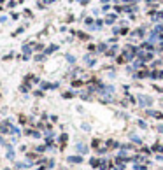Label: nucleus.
Returning <instances> with one entry per match:
<instances>
[{
  "instance_id": "obj_7",
  "label": "nucleus",
  "mask_w": 163,
  "mask_h": 170,
  "mask_svg": "<svg viewBox=\"0 0 163 170\" xmlns=\"http://www.w3.org/2000/svg\"><path fill=\"white\" fill-rule=\"evenodd\" d=\"M81 84H82L81 81H74V82H72V86H81Z\"/></svg>"
},
{
  "instance_id": "obj_6",
  "label": "nucleus",
  "mask_w": 163,
  "mask_h": 170,
  "mask_svg": "<svg viewBox=\"0 0 163 170\" xmlns=\"http://www.w3.org/2000/svg\"><path fill=\"white\" fill-rule=\"evenodd\" d=\"M132 140H133V142H137V144H140V138H139V137H135V135L132 137Z\"/></svg>"
},
{
  "instance_id": "obj_2",
  "label": "nucleus",
  "mask_w": 163,
  "mask_h": 170,
  "mask_svg": "<svg viewBox=\"0 0 163 170\" xmlns=\"http://www.w3.org/2000/svg\"><path fill=\"white\" fill-rule=\"evenodd\" d=\"M69 161H70V163H79V161H81V158H79V156H70V158H69Z\"/></svg>"
},
{
  "instance_id": "obj_4",
  "label": "nucleus",
  "mask_w": 163,
  "mask_h": 170,
  "mask_svg": "<svg viewBox=\"0 0 163 170\" xmlns=\"http://www.w3.org/2000/svg\"><path fill=\"white\" fill-rule=\"evenodd\" d=\"M67 138H69V137L65 135V133H63V135L60 137V140H61V144H65V142H67Z\"/></svg>"
},
{
  "instance_id": "obj_3",
  "label": "nucleus",
  "mask_w": 163,
  "mask_h": 170,
  "mask_svg": "<svg viewBox=\"0 0 163 170\" xmlns=\"http://www.w3.org/2000/svg\"><path fill=\"white\" fill-rule=\"evenodd\" d=\"M153 151H156V153H163V147L160 146V144H156V146L153 147Z\"/></svg>"
},
{
  "instance_id": "obj_5",
  "label": "nucleus",
  "mask_w": 163,
  "mask_h": 170,
  "mask_svg": "<svg viewBox=\"0 0 163 170\" xmlns=\"http://www.w3.org/2000/svg\"><path fill=\"white\" fill-rule=\"evenodd\" d=\"M77 149H79V151H81V153H86V147H84V146H82V144H79V146H77Z\"/></svg>"
},
{
  "instance_id": "obj_1",
  "label": "nucleus",
  "mask_w": 163,
  "mask_h": 170,
  "mask_svg": "<svg viewBox=\"0 0 163 170\" xmlns=\"http://www.w3.org/2000/svg\"><path fill=\"white\" fill-rule=\"evenodd\" d=\"M140 103H142V105H151L153 100H151V98H144V97H140Z\"/></svg>"
}]
</instances>
